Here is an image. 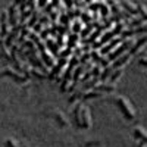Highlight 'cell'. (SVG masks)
Instances as JSON below:
<instances>
[{"instance_id":"13","label":"cell","mask_w":147,"mask_h":147,"mask_svg":"<svg viewBox=\"0 0 147 147\" xmlns=\"http://www.w3.org/2000/svg\"><path fill=\"white\" fill-rule=\"evenodd\" d=\"M121 75H122V69H118V71L113 74V75L110 77V82H112V84H115V81H116V80H118Z\"/></svg>"},{"instance_id":"8","label":"cell","mask_w":147,"mask_h":147,"mask_svg":"<svg viewBox=\"0 0 147 147\" xmlns=\"http://www.w3.org/2000/svg\"><path fill=\"white\" fill-rule=\"evenodd\" d=\"M97 90H100V91H106V93H113L116 90V85L112 84V82H109V84H100L99 87H97Z\"/></svg>"},{"instance_id":"14","label":"cell","mask_w":147,"mask_h":147,"mask_svg":"<svg viewBox=\"0 0 147 147\" xmlns=\"http://www.w3.org/2000/svg\"><path fill=\"white\" fill-rule=\"evenodd\" d=\"M6 147H18V144L15 143V140L7 138V140H6Z\"/></svg>"},{"instance_id":"6","label":"cell","mask_w":147,"mask_h":147,"mask_svg":"<svg viewBox=\"0 0 147 147\" xmlns=\"http://www.w3.org/2000/svg\"><path fill=\"white\" fill-rule=\"evenodd\" d=\"M53 116H55L56 122H57V124H59L60 127H63V128H65V127H68V125H69V122H68V119L63 116V113H60V112H55V115H53Z\"/></svg>"},{"instance_id":"9","label":"cell","mask_w":147,"mask_h":147,"mask_svg":"<svg viewBox=\"0 0 147 147\" xmlns=\"http://www.w3.org/2000/svg\"><path fill=\"white\" fill-rule=\"evenodd\" d=\"M9 19H10V25L12 27H15L16 24H18V18H16V9H15V5L13 6H10V9H9Z\"/></svg>"},{"instance_id":"7","label":"cell","mask_w":147,"mask_h":147,"mask_svg":"<svg viewBox=\"0 0 147 147\" xmlns=\"http://www.w3.org/2000/svg\"><path fill=\"white\" fill-rule=\"evenodd\" d=\"M143 32L147 34V24H146V25H143V27H140V28H136V30H128L122 35H124V37H129V35H134V34H143Z\"/></svg>"},{"instance_id":"3","label":"cell","mask_w":147,"mask_h":147,"mask_svg":"<svg viewBox=\"0 0 147 147\" xmlns=\"http://www.w3.org/2000/svg\"><path fill=\"white\" fill-rule=\"evenodd\" d=\"M134 137H136L137 140H140L141 143H144L147 146V129H144L143 127H136L134 128Z\"/></svg>"},{"instance_id":"5","label":"cell","mask_w":147,"mask_h":147,"mask_svg":"<svg viewBox=\"0 0 147 147\" xmlns=\"http://www.w3.org/2000/svg\"><path fill=\"white\" fill-rule=\"evenodd\" d=\"M146 44H147V35H144L141 40H138V41H137L136 44H134V47L131 49L129 55H136L137 52H140V50H141V49H143V47H144Z\"/></svg>"},{"instance_id":"4","label":"cell","mask_w":147,"mask_h":147,"mask_svg":"<svg viewBox=\"0 0 147 147\" xmlns=\"http://www.w3.org/2000/svg\"><path fill=\"white\" fill-rule=\"evenodd\" d=\"M129 46H131V40H129V41H125V43L122 44L119 49H116V50H115L113 53H110V55H109V60H113L116 56H121V55H122V52H125Z\"/></svg>"},{"instance_id":"12","label":"cell","mask_w":147,"mask_h":147,"mask_svg":"<svg viewBox=\"0 0 147 147\" xmlns=\"http://www.w3.org/2000/svg\"><path fill=\"white\" fill-rule=\"evenodd\" d=\"M5 75H10V77H13L16 81H25V78H22V77L16 75V74H13V72H10L9 69H6V71H5Z\"/></svg>"},{"instance_id":"1","label":"cell","mask_w":147,"mask_h":147,"mask_svg":"<svg viewBox=\"0 0 147 147\" xmlns=\"http://www.w3.org/2000/svg\"><path fill=\"white\" fill-rule=\"evenodd\" d=\"M74 116H75V122L77 125L82 129H88L91 127V115L90 110L85 107L84 105H78L74 110Z\"/></svg>"},{"instance_id":"10","label":"cell","mask_w":147,"mask_h":147,"mask_svg":"<svg viewBox=\"0 0 147 147\" xmlns=\"http://www.w3.org/2000/svg\"><path fill=\"white\" fill-rule=\"evenodd\" d=\"M129 53L128 55H125V56H122V57H119V60H116V62L113 63V68H118V66H122V65H124V63H127L128 62V60H129Z\"/></svg>"},{"instance_id":"11","label":"cell","mask_w":147,"mask_h":147,"mask_svg":"<svg viewBox=\"0 0 147 147\" xmlns=\"http://www.w3.org/2000/svg\"><path fill=\"white\" fill-rule=\"evenodd\" d=\"M0 22H2V35L6 34V15L2 13V16H0Z\"/></svg>"},{"instance_id":"2","label":"cell","mask_w":147,"mask_h":147,"mask_svg":"<svg viewBox=\"0 0 147 147\" xmlns=\"http://www.w3.org/2000/svg\"><path fill=\"white\" fill-rule=\"evenodd\" d=\"M115 102H116V105H118V107L121 110V113L124 115V118L127 121H134L136 119V110H134L132 105L127 99H124V97H116Z\"/></svg>"},{"instance_id":"16","label":"cell","mask_w":147,"mask_h":147,"mask_svg":"<svg viewBox=\"0 0 147 147\" xmlns=\"http://www.w3.org/2000/svg\"><path fill=\"white\" fill-rule=\"evenodd\" d=\"M138 147H146V144H144V143H140V144H138Z\"/></svg>"},{"instance_id":"15","label":"cell","mask_w":147,"mask_h":147,"mask_svg":"<svg viewBox=\"0 0 147 147\" xmlns=\"http://www.w3.org/2000/svg\"><path fill=\"white\" fill-rule=\"evenodd\" d=\"M141 66H146L147 68V57H144V59H140V62H138Z\"/></svg>"}]
</instances>
